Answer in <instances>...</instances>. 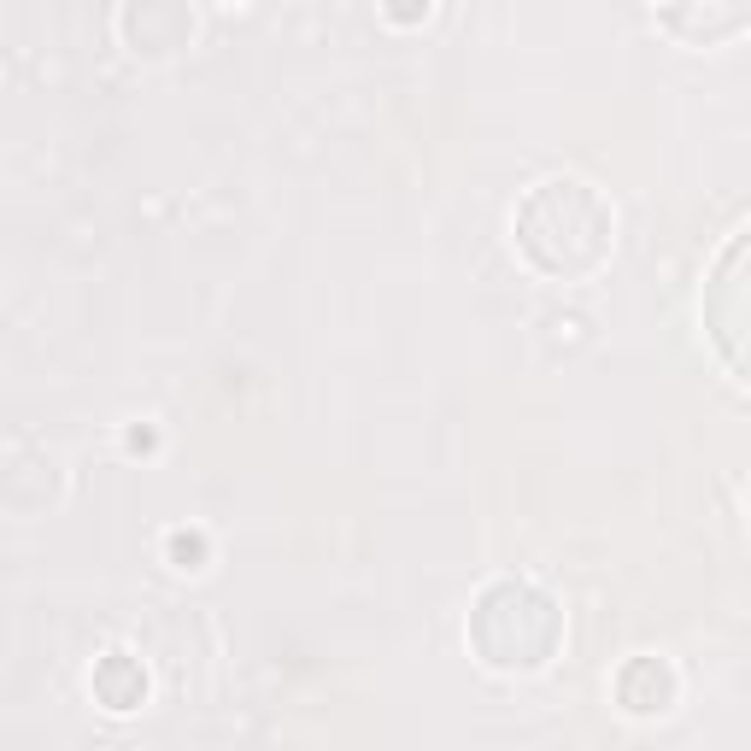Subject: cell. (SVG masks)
Here are the masks:
<instances>
[{"label":"cell","mask_w":751,"mask_h":751,"mask_svg":"<svg viewBox=\"0 0 751 751\" xmlns=\"http://www.w3.org/2000/svg\"><path fill=\"white\" fill-rule=\"evenodd\" d=\"M740 259H746V241L728 247V259H722V282H716V288H722V311H728L716 335H722V353H728L734 370H740V306H734V300H740Z\"/></svg>","instance_id":"obj_2"},{"label":"cell","mask_w":751,"mask_h":751,"mask_svg":"<svg viewBox=\"0 0 751 751\" xmlns=\"http://www.w3.org/2000/svg\"><path fill=\"white\" fill-rule=\"evenodd\" d=\"M118 24H124L135 53H171V47H188V36H194V12H182V6H130Z\"/></svg>","instance_id":"obj_1"},{"label":"cell","mask_w":751,"mask_h":751,"mask_svg":"<svg viewBox=\"0 0 751 751\" xmlns=\"http://www.w3.org/2000/svg\"><path fill=\"white\" fill-rule=\"evenodd\" d=\"M171 558H177V570H200V558H206V534H171Z\"/></svg>","instance_id":"obj_3"}]
</instances>
